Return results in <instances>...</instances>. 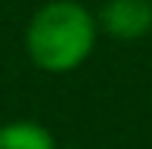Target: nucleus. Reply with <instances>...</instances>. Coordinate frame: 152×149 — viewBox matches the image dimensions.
Listing matches in <instances>:
<instances>
[{"label": "nucleus", "instance_id": "f257e3e1", "mask_svg": "<svg viewBox=\"0 0 152 149\" xmlns=\"http://www.w3.org/2000/svg\"><path fill=\"white\" fill-rule=\"evenodd\" d=\"M96 44L93 16L75 0H50L31 16L25 50L44 72H72L90 56Z\"/></svg>", "mask_w": 152, "mask_h": 149}, {"label": "nucleus", "instance_id": "f03ea898", "mask_svg": "<svg viewBox=\"0 0 152 149\" xmlns=\"http://www.w3.org/2000/svg\"><path fill=\"white\" fill-rule=\"evenodd\" d=\"M99 25L118 40H137L152 28V0H106Z\"/></svg>", "mask_w": 152, "mask_h": 149}, {"label": "nucleus", "instance_id": "7ed1b4c3", "mask_svg": "<svg viewBox=\"0 0 152 149\" xmlns=\"http://www.w3.org/2000/svg\"><path fill=\"white\" fill-rule=\"evenodd\" d=\"M0 149H56V140L37 121L0 124Z\"/></svg>", "mask_w": 152, "mask_h": 149}]
</instances>
